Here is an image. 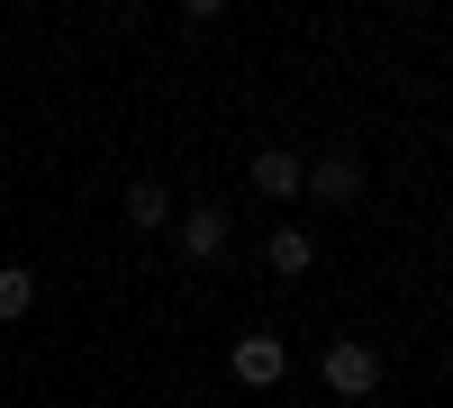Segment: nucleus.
Wrapping results in <instances>:
<instances>
[{
	"label": "nucleus",
	"mask_w": 453,
	"mask_h": 408,
	"mask_svg": "<svg viewBox=\"0 0 453 408\" xmlns=\"http://www.w3.org/2000/svg\"><path fill=\"white\" fill-rule=\"evenodd\" d=\"M309 264H318V236L281 227V236H273V273H309Z\"/></svg>",
	"instance_id": "nucleus-7"
},
{
	"label": "nucleus",
	"mask_w": 453,
	"mask_h": 408,
	"mask_svg": "<svg viewBox=\"0 0 453 408\" xmlns=\"http://www.w3.org/2000/svg\"><path fill=\"white\" fill-rule=\"evenodd\" d=\"M181 254H191V264H218L226 254V209H191L181 218Z\"/></svg>",
	"instance_id": "nucleus-5"
},
{
	"label": "nucleus",
	"mask_w": 453,
	"mask_h": 408,
	"mask_svg": "<svg viewBox=\"0 0 453 408\" xmlns=\"http://www.w3.org/2000/svg\"><path fill=\"white\" fill-rule=\"evenodd\" d=\"M318 373H326V390H335V399H372V390H381V354L354 345V336H335Z\"/></svg>",
	"instance_id": "nucleus-1"
},
{
	"label": "nucleus",
	"mask_w": 453,
	"mask_h": 408,
	"mask_svg": "<svg viewBox=\"0 0 453 408\" xmlns=\"http://www.w3.org/2000/svg\"><path fill=\"white\" fill-rule=\"evenodd\" d=\"M299 191H318L326 209H345V200L363 191V164H354V155H326V164H309V173H299Z\"/></svg>",
	"instance_id": "nucleus-3"
},
{
	"label": "nucleus",
	"mask_w": 453,
	"mask_h": 408,
	"mask_svg": "<svg viewBox=\"0 0 453 408\" xmlns=\"http://www.w3.org/2000/svg\"><path fill=\"white\" fill-rule=\"evenodd\" d=\"M226 363H236V381H245V390H273V381L290 373V354H281V336H245V345L226 354Z\"/></svg>",
	"instance_id": "nucleus-2"
},
{
	"label": "nucleus",
	"mask_w": 453,
	"mask_h": 408,
	"mask_svg": "<svg viewBox=\"0 0 453 408\" xmlns=\"http://www.w3.org/2000/svg\"><path fill=\"white\" fill-rule=\"evenodd\" d=\"M181 10H191V19H218V10H226V0H181Z\"/></svg>",
	"instance_id": "nucleus-9"
},
{
	"label": "nucleus",
	"mask_w": 453,
	"mask_h": 408,
	"mask_svg": "<svg viewBox=\"0 0 453 408\" xmlns=\"http://www.w3.org/2000/svg\"><path fill=\"white\" fill-rule=\"evenodd\" d=\"M299 173H309V164H299V155H281V145H263V155H254V173H245V181H254L263 200H290V191H299Z\"/></svg>",
	"instance_id": "nucleus-4"
},
{
	"label": "nucleus",
	"mask_w": 453,
	"mask_h": 408,
	"mask_svg": "<svg viewBox=\"0 0 453 408\" xmlns=\"http://www.w3.org/2000/svg\"><path fill=\"white\" fill-rule=\"evenodd\" d=\"M27 309H36V273H19V264H10V273H0V327L27 318Z\"/></svg>",
	"instance_id": "nucleus-6"
},
{
	"label": "nucleus",
	"mask_w": 453,
	"mask_h": 408,
	"mask_svg": "<svg viewBox=\"0 0 453 408\" xmlns=\"http://www.w3.org/2000/svg\"><path fill=\"white\" fill-rule=\"evenodd\" d=\"M127 227H164V181H127Z\"/></svg>",
	"instance_id": "nucleus-8"
}]
</instances>
